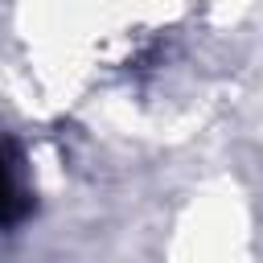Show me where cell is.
I'll return each instance as SVG.
<instances>
[{"label":"cell","instance_id":"1","mask_svg":"<svg viewBox=\"0 0 263 263\" xmlns=\"http://www.w3.org/2000/svg\"><path fill=\"white\" fill-rule=\"evenodd\" d=\"M21 214H25V193L16 189L12 164H4V156H0V222H16Z\"/></svg>","mask_w":263,"mask_h":263}]
</instances>
